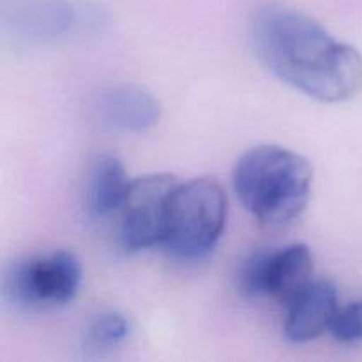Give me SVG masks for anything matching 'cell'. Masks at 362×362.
Listing matches in <instances>:
<instances>
[{
	"mask_svg": "<svg viewBox=\"0 0 362 362\" xmlns=\"http://www.w3.org/2000/svg\"><path fill=\"white\" fill-rule=\"evenodd\" d=\"M233 187L246 211L262 225H288L310 202L313 166L288 148L260 145L235 163Z\"/></svg>",
	"mask_w": 362,
	"mask_h": 362,
	"instance_id": "7a4b0ae2",
	"label": "cell"
},
{
	"mask_svg": "<svg viewBox=\"0 0 362 362\" xmlns=\"http://www.w3.org/2000/svg\"><path fill=\"white\" fill-rule=\"evenodd\" d=\"M179 186L168 173H154L131 180L119 212V240L126 251L163 246L168 226L170 204Z\"/></svg>",
	"mask_w": 362,
	"mask_h": 362,
	"instance_id": "8992f818",
	"label": "cell"
},
{
	"mask_svg": "<svg viewBox=\"0 0 362 362\" xmlns=\"http://www.w3.org/2000/svg\"><path fill=\"white\" fill-rule=\"evenodd\" d=\"M226 207V194L216 179L200 177L179 184L170 204L165 250L182 260L204 258L221 239Z\"/></svg>",
	"mask_w": 362,
	"mask_h": 362,
	"instance_id": "3957f363",
	"label": "cell"
},
{
	"mask_svg": "<svg viewBox=\"0 0 362 362\" xmlns=\"http://www.w3.org/2000/svg\"><path fill=\"white\" fill-rule=\"evenodd\" d=\"M126 170L120 159L101 154L92 161L87 184V209L94 218H106L120 209L129 189Z\"/></svg>",
	"mask_w": 362,
	"mask_h": 362,
	"instance_id": "30bf717a",
	"label": "cell"
},
{
	"mask_svg": "<svg viewBox=\"0 0 362 362\" xmlns=\"http://www.w3.org/2000/svg\"><path fill=\"white\" fill-rule=\"evenodd\" d=\"M331 332L341 343L362 341V299L339 308Z\"/></svg>",
	"mask_w": 362,
	"mask_h": 362,
	"instance_id": "7c38bea8",
	"label": "cell"
},
{
	"mask_svg": "<svg viewBox=\"0 0 362 362\" xmlns=\"http://www.w3.org/2000/svg\"><path fill=\"white\" fill-rule=\"evenodd\" d=\"M129 332V320L117 311H108L88 324L83 334V349L94 356H101L126 341Z\"/></svg>",
	"mask_w": 362,
	"mask_h": 362,
	"instance_id": "8fae6325",
	"label": "cell"
},
{
	"mask_svg": "<svg viewBox=\"0 0 362 362\" xmlns=\"http://www.w3.org/2000/svg\"><path fill=\"white\" fill-rule=\"evenodd\" d=\"M98 23V13L67 0H32L14 9V25L28 30L32 39H55Z\"/></svg>",
	"mask_w": 362,
	"mask_h": 362,
	"instance_id": "9c48e42d",
	"label": "cell"
},
{
	"mask_svg": "<svg viewBox=\"0 0 362 362\" xmlns=\"http://www.w3.org/2000/svg\"><path fill=\"white\" fill-rule=\"evenodd\" d=\"M92 112L101 126L119 133H145L161 119V103L138 85H110L95 94Z\"/></svg>",
	"mask_w": 362,
	"mask_h": 362,
	"instance_id": "52a82bcc",
	"label": "cell"
},
{
	"mask_svg": "<svg viewBox=\"0 0 362 362\" xmlns=\"http://www.w3.org/2000/svg\"><path fill=\"white\" fill-rule=\"evenodd\" d=\"M81 265L71 251H52L11 265L4 278L9 300L25 310L64 306L76 297Z\"/></svg>",
	"mask_w": 362,
	"mask_h": 362,
	"instance_id": "277c9868",
	"label": "cell"
},
{
	"mask_svg": "<svg viewBox=\"0 0 362 362\" xmlns=\"http://www.w3.org/2000/svg\"><path fill=\"white\" fill-rule=\"evenodd\" d=\"M253 41L262 62L285 83L322 103H343L362 88V57L306 14L281 7L260 11Z\"/></svg>",
	"mask_w": 362,
	"mask_h": 362,
	"instance_id": "6da1fadb",
	"label": "cell"
},
{
	"mask_svg": "<svg viewBox=\"0 0 362 362\" xmlns=\"http://www.w3.org/2000/svg\"><path fill=\"white\" fill-rule=\"evenodd\" d=\"M339 310L338 290L329 279H315L286 306L285 336L293 343H308L331 331Z\"/></svg>",
	"mask_w": 362,
	"mask_h": 362,
	"instance_id": "ba28073f",
	"label": "cell"
},
{
	"mask_svg": "<svg viewBox=\"0 0 362 362\" xmlns=\"http://www.w3.org/2000/svg\"><path fill=\"white\" fill-rule=\"evenodd\" d=\"M313 253L306 244L260 250L240 264L237 288L251 299L271 297L288 306L313 279Z\"/></svg>",
	"mask_w": 362,
	"mask_h": 362,
	"instance_id": "5b68a950",
	"label": "cell"
}]
</instances>
